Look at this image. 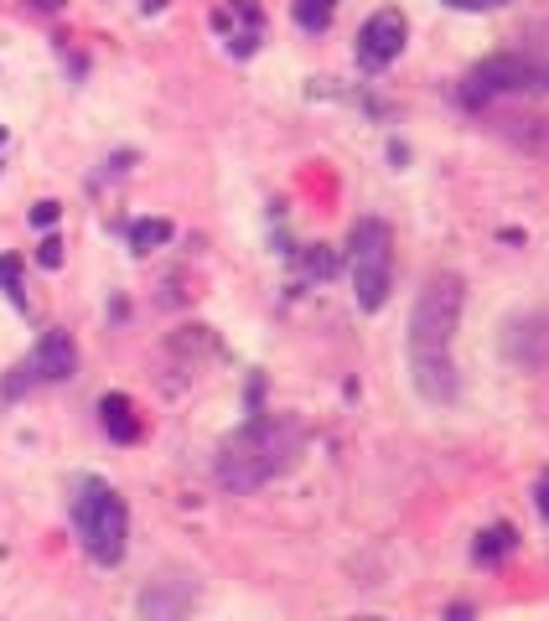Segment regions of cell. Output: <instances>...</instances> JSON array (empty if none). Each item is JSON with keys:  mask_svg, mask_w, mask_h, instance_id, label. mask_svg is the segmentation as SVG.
I'll return each instance as SVG.
<instances>
[{"mask_svg": "<svg viewBox=\"0 0 549 621\" xmlns=\"http://www.w3.org/2000/svg\"><path fill=\"white\" fill-rule=\"evenodd\" d=\"M73 528L94 565H120L130 544V507L104 477H78L73 482Z\"/></svg>", "mask_w": 549, "mask_h": 621, "instance_id": "obj_3", "label": "cell"}, {"mask_svg": "<svg viewBox=\"0 0 549 621\" xmlns=\"http://www.w3.org/2000/svg\"><path fill=\"white\" fill-rule=\"evenodd\" d=\"M213 26L228 36V52H234V57H255L259 36H265V11H259L255 0H234V6H224V11L213 17Z\"/></svg>", "mask_w": 549, "mask_h": 621, "instance_id": "obj_10", "label": "cell"}, {"mask_svg": "<svg viewBox=\"0 0 549 621\" xmlns=\"http://www.w3.org/2000/svg\"><path fill=\"white\" fill-rule=\"evenodd\" d=\"M36 259H42V265H47V269H57V265H63V238H42V249H36Z\"/></svg>", "mask_w": 549, "mask_h": 621, "instance_id": "obj_18", "label": "cell"}, {"mask_svg": "<svg viewBox=\"0 0 549 621\" xmlns=\"http://www.w3.org/2000/svg\"><path fill=\"white\" fill-rule=\"evenodd\" d=\"M0 286H6V296H11L17 306H26V296H21V259L17 254H6V259H0Z\"/></svg>", "mask_w": 549, "mask_h": 621, "instance_id": "obj_16", "label": "cell"}, {"mask_svg": "<svg viewBox=\"0 0 549 621\" xmlns=\"http://www.w3.org/2000/svg\"><path fill=\"white\" fill-rule=\"evenodd\" d=\"M301 456H306V425L295 415H255L234 436H224L213 456V477L224 492H259L295 471Z\"/></svg>", "mask_w": 549, "mask_h": 621, "instance_id": "obj_2", "label": "cell"}, {"mask_svg": "<svg viewBox=\"0 0 549 621\" xmlns=\"http://www.w3.org/2000/svg\"><path fill=\"white\" fill-rule=\"evenodd\" d=\"M78 373V347H73V336L63 332V326H52V332H42V342L32 347V357L21 363V368H11V378H6V399H21V388L32 384H63V378H73Z\"/></svg>", "mask_w": 549, "mask_h": 621, "instance_id": "obj_6", "label": "cell"}, {"mask_svg": "<svg viewBox=\"0 0 549 621\" xmlns=\"http://www.w3.org/2000/svg\"><path fill=\"white\" fill-rule=\"evenodd\" d=\"M534 503H539V513L549 523V471H539V482H534Z\"/></svg>", "mask_w": 549, "mask_h": 621, "instance_id": "obj_20", "label": "cell"}, {"mask_svg": "<svg viewBox=\"0 0 549 621\" xmlns=\"http://www.w3.org/2000/svg\"><path fill=\"white\" fill-rule=\"evenodd\" d=\"M534 94H549V63L529 57V52H493L482 57L477 67H466L456 99L482 115L493 104H518V99H534Z\"/></svg>", "mask_w": 549, "mask_h": 621, "instance_id": "obj_4", "label": "cell"}, {"mask_svg": "<svg viewBox=\"0 0 549 621\" xmlns=\"http://www.w3.org/2000/svg\"><path fill=\"white\" fill-rule=\"evenodd\" d=\"M405 36H410V21H405V11H395V6L374 11V17L363 21V32H358V63L368 67V73L389 67L399 52H405Z\"/></svg>", "mask_w": 549, "mask_h": 621, "instance_id": "obj_8", "label": "cell"}, {"mask_svg": "<svg viewBox=\"0 0 549 621\" xmlns=\"http://www.w3.org/2000/svg\"><path fill=\"white\" fill-rule=\"evenodd\" d=\"M347 621H389V617H347Z\"/></svg>", "mask_w": 549, "mask_h": 621, "instance_id": "obj_22", "label": "cell"}, {"mask_svg": "<svg viewBox=\"0 0 549 621\" xmlns=\"http://www.w3.org/2000/svg\"><path fill=\"white\" fill-rule=\"evenodd\" d=\"M32 223H36V228H52V223H57V202H36Z\"/></svg>", "mask_w": 549, "mask_h": 621, "instance_id": "obj_19", "label": "cell"}, {"mask_svg": "<svg viewBox=\"0 0 549 621\" xmlns=\"http://www.w3.org/2000/svg\"><path fill=\"white\" fill-rule=\"evenodd\" d=\"M466 280L456 269H435L426 290L415 296L410 336H405V357H410L415 394L426 404H456L462 378H456V326H462Z\"/></svg>", "mask_w": 549, "mask_h": 621, "instance_id": "obj_1", "label": "cell"}, {"mask_svg": "<svg viewBox=\"0 0 549 621\" xmlns=\"http://www.w3.org/2000/svg\"><path fill=\"white\" fill-rule=\"evenodd\" d=\"M99 425L109 440H120V446H136L140 440V415L136 404L125 399V394H104L99 399Z\"/></svg>", "mask_w": 549, "mask_h": 621, "instance_id": "obj_12", "label": "cell"}, {"mask_svg": "<svg viewBox=\"0 0 549 621\" xmlns=\"http://www.w3.org/2000/svg\"><path fill=\"white\" fill-rule=\"evenodd\" d=\"M332 11H337V0H295V21H301L306 32H326V26H332Z\"/></svg>", "mask_w": 549, "mask_h": 621, "instance_id": "obj_15", "label": "cell"}, {"mask_svg": "<svg viewBox=\"0 0 549 621\" xmlns=\"http://www.w3.org/2000/svg\"><path fill=\"white\" fill-rule=\"evenodd\" d=\"M166 238H172V223H166V218H140V223H130V249H136V254L161 249Z\"/></svg>", "mask_w": 549, "mask_h": 621, "instance_id": "obj_13", "label": "cell"}, {"mask_svg": "<svg viewBox=\"0 0 549 621\" xmlns=\"http://www.w3.org/2000/svg\"><path fill=\"white\" fill-rule=\"evenodd\" d=\"M482 125L498 140H508L514 151H524L529 161L549 167V115H534V109H518V104H493V109H482Z\"/></svg>", "mask_w": 549, "mask_h": 621, "instance_id": "obj_7", "label": "cell"}, {"mask_svg": "<svg viewBox=\"0 0 549 621\" xmlns=\"http://www.w3.org/2000/svg\"><path fill=\"white\" fill-rule=\"evenodd\" d=\"M197 601V586L182 580V575H166V580H151V590L140 596V617L146 621H182Z\"/></svg>", "mask_w": 549, "mask_h": 621, "instance_id": "obj_11", "label": "cell"}, {"mask_svg": "<svg viewBox=\"0 0 549 621\" xmlns=\"http://www.w3.org/2000/svg\"><path fill=\"white\" fill-rule=\"evenodd\" d=\"M451 11H462V17H482V11H503V6H514V0H441Z\"/></svg>", "mask_w": 549, "mask_h": 621, "instance_id": "obj_17", "label": "cell"}, {"mask_svg": "<svg viewBox=\"0 0 549 621\" xmlns=\"http://www.w3.org/2000/svg\"><path fill=\"white\" fill-rule=\"evenodd\" d=\"M32 6H42V11H57V0H32Z\"/></svg>", "mask_w": 549, "mask_h": 621, "instance_id": "obj_21", "label": "cell"}, {"mask_svg": "<svg viewBox=\"0 0 549 621\" xmlns=\"http://www.w3.org/2000/svg\"><path fill=\"white\" fill-rule=\"evenodd\" d=\"M347 275L363 311H384L395 290V228L384 218H358L347 238Z\"/></svg>", "mask_w": 549, "mask_h": 621, "instance_id": "obj_5", "label": "cell"}, {"mask_svg": "<svg viewBox=\"0 0 549 621\" xmlns=\"http://www.w3.org/2000/svg\"><path fill=\"white\" fill-rule=\"evenodd\" d=\"M503 357L518 368H545L549 363V311H529L503 326Z\"/></svg>", "mask_w": 549, "mask_h": 621, "instance_id": "obj_9", "label": "cell"}, {"mask_svg": "<svg viewBox=\"0 0 549 621\" xmlns=\"http://www.w3.org/2000/svg\"><path fill=\"white\" fill-rule=\"evenodd\" d=\"M518 549V534L508 528V523H498V528H487V534L477 538V559L482 565H493V559H503V555H514Z\"/></svg>", "mask_w": 549, "mask_h": 621, "instance_id": "obj_14", "label": "cell"}]
</instances>
